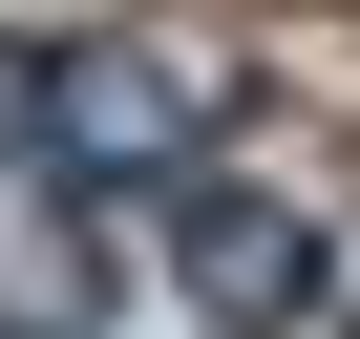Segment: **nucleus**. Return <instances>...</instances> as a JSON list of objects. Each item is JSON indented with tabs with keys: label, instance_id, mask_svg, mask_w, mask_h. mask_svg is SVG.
Wrapping results in <instances>:
<instances>
[{
	"label": "nucleus",
	"instance_id": "f257e3e1",
	"mask_svg": "<svg viewBox=\"0 0 360 339\" xmlns=\"http://www.w3.org/2000/svg\"><path fill=\"white\" fill-rule=\"evenodd\" d=\"M0 106H22V170L85 191V212H106V191H169V170L233 148V64H191L169 22H106V0H85L64 43H22Z\"/></svg>",
	"mask_w": 360,
	"mask_h": 339
},
{
	"label": "nucleus",
	"instance_id": "f03ea898",
	"mask_svg": "<svg viewBox=\"0 0 360 339\" xmlns=\"http://www.w3.org/2000/svg\"><path fill=\"white\" fill-rule=\"evenodd\" d=\"M148 255H169V297H191L212 339H339L360 318V212L318 191V170H276V148L169 170L148 191Z\"/></svg>",
	"mask_w": 360,
	"mask_h": 339
}]
</instances>
